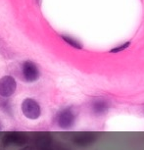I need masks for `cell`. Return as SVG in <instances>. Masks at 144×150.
<instances>
[{
	"label": "cell",
	"instance_id": "obj_7",
	"mask_svg": "<svg viewBox=\"0 0 144 150\" xmlns=\"http://www.w3.org/2000/svg\"><path fill=\"white\" fill-rule=\"evenodd\" d=\"M128 45H129V42H128V43L123 44V46H119V47H117V48H115V49H113L111 52H119V51H122V50L126 49V47H128Z\"/></svg>",
	"mask_w": 144,
	"mask_h": 150
},
{
	"label": "cell",
	"instance_id": "obj_2",
	"mask_svg": "<svg viewBox=\"0 0 144 150\" xmlns=\"http://www.w3.org/2000/svg\"><path fill=\"white\" fill-rule=\"evenodd\" d=\"M76 115L71 108L63 109L56 115V123L58 127L63 129H71L75 125Z\"/></svg>",
	"mask_w": 144,
	"mask_h": 150
},
{
	"label": "cell",
	"instance_id": "obj_8",
	"mask_svg": "<svg viewBox=\"0 0 144 150\" xmlns=\"http://www.w3.org/2000/svg\"><path fill=\"white\" fill-rule=\"evenodd\" d=\"M0 129H1V127H0Z\"/></svg>",
	"mask_w": 144,
	"mask_h": 150
},
{
	"label": "cell",
	"instance_id": "obj_4",
	"mask_svg": "<svg viewBox=\"0 0 144 150\" xmlns=\"http://www.w3.org/2000/svg\"><path fill=\"white\" fill-rule=\"evenodd\" d=\"M17 81L12 76H4L0 79V96L8 98L15 93Z\"/></svg>",
	"mask_w": 144,
	"mask_h": 150
},
{
	"label": "cell",
	"instance_id": "obj_3",
	"mask_svg": "<svg viewBox=\"0 0 144 150\" xmlns=\"http://www.w3.org/2000/svg\"><path fill=\"white\" fill-rule=\"evenodd\" d=\"M23 77L28 83H35L40 77V72L37 65L32 61H26L22 66Z\"/></svg>",
	"mask_w": 144,
	"mask_h": 150
},
{
	"label": "cell",
	"instance_id": "obj_1",
	"mask_svg": "<svg viewBox=\"0 0 144 150\" xmlns=\"http://www.w3.org/2000/svg\"><path fill=\"white\" fill-rule=\"evenodd\" d=\"M21 108L24 116L30 120H37L41 115L40 105L33 98L25 99L21 105Z\"/></svg>",
	"mask_w": 144,
	"mask_h": 150
},
{
	"label": "cell",
	"instance_id": "obj_6",
	"mask_svg": "<svg viewBox=\"0 0 144 150\" xmlns=\"http://www.w3.org/2000/svg\"><path fill=\"white\" fill-rule=\"evenodd\" d=\"M62 38H63L68 44L71 45V46H73V47H75V48H78V49H80V48H81V44L80 43V42H78V40H76L75 38H71V36L62 35Z\"/></svg>",
	"mask_w": 144,
	"mask_h": 150
},
{
	"label": "cell",
	"instance_id": "obj_5",
	"mask_svg": "<svg viewBox=\"0 0 144 150\" xmlns=\"http://www.w3.org/2000/svg\"><path fill=\"white\" fill-rule=\"evenodd\" d=\"M93 111L96 115H103L105 114L108 110V104H107L106 101L100 100V101H96L93 104Z\"/></svg>",
	"mask_w": 144,
	"mask_h": 150
}]
</instances>
